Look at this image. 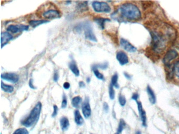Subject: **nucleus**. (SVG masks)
Listing matches in <instances>:
<instances>
[{"label":"nucleus","mask_w":179,"mask_h":134,"mask_svg":"<svg viewBox=\"0 0 179 134\" xmlns=\"http://www.w3.org/2000/svg\"><path fill=\"white\" fill-rule=\"evenodd\" d=\"M59 74H58V71L57 70H55L54 72V76H53V80L55 82H57L58 81V80H59Z\"/></svg>","instance_id":"34"},{"label":"nucleus","mask_w":179,"mask_h":134,"mask_svg":"<svg viewBox=\"0 0 179 134\" xmlns=\"http://www.w3.org/2000/svg\"><path fill=\"white\" fill-rule=\"evenodd\" d=\"M118 81V74L116 73L114 74L111 77V84L113 85V87H116V89L119 88V85Z\"/></svg>","instance_id":"24"},{"label":"nucleus","mask_w":179,"mask_h":134,"mask_svg":"<svg viewBox=\"0 0 179 134\" xmlns=\"http://www.w3.org/2000/svg\"><path fill=\"white\" fill-rule=\"evenodd\" d=\"M82 98L79 96L73 97L71 100V105L75 108H79L82 103Z\"/></svg>","instance_id":"20"},{"label":"nucleus","mask_w":179,"mask_h":134,"mask_svg":"<svg viewBox=\"0 0 179 134\" xmlns=\"http://www.w3.org/2000/svg\"><path fill=\"white\" fill-rule=\"evenodd\" d=\"M152 37L151 47L157 53H162L166 50L168 43L173 38L174 34L170 27H166L164 31L152 29L151 32Z\"/></svg>","instance_id":"1"},{"label":"nucleus","mask_w":179,"mask_h":134,"mask_svg":"<svg viewBox=\"0 0 179 134\" xmlns=\"http://www.w3.org/2000/svg\"><path fill=\"white\" fill-rule=\"evenodd\" d=\"M92 8L97 13H106L110 12L111 8L106 2L94 1L92 3Z\"/></svg>","instance_id":"5"},{"label":"nucleus","mask_w":179,"mask_h":134,"mask_svg":"<svg viewBox=\"0 0 179 134\" xmlns=\"http://www.w3.org/2000/svg\"><path fill=\"white\" fill-rule=\"evenodd\" d=\"M29 29V26L26 25H11L7 27V31L13 34H16L20 32L27 31Z\"/></svg>","instance_id":"7"},{"label":"nucleus","mask_w":179,"mask_h":134,"mask_svg":"<svg viewBox=\"0 0 179 134\" xmlns=\"http://www.w3.org/2000/svg\"><path fill=\"white\" fill-rule=\"evenodd\" d=\"M147 91L148 95L149 96V101L152 104H155L156 103L155 95L154 93V91H153V90L151 89V87L149 85H148L147 87Z\"/></svg>","instance_id":"18"},{"label":"nucleus","mask_w":179,"mask_h":134,"mask_svg":"<svg viewBox=\"0 0 179 134\" xmlns=\"http://www.w3.org/2000/svg\"><path fill=\"white\" fill-rule=\"evenodd\" d=\"M42 108V103L40 102H37L34 108L32 109L29 113V115L22 121V124L27 128L32 127L34 126L38 122L40 118Z\"/></svg>","instance_id":"3"},{"label":"nucleus","mask_w":179,"mask_h":134,"mask_svg":"<svg viewBox=\"0 0 179 134\" xmlns=\"http://www.w3.org/2000/svg\"><path fill=\"white\" fill-rule=\"evenodd\" d=\"M82 110L83 115L85 118H89L92 115V110L90 105V98L87 97H85L84 101L82 104Z\"/></svg>","instance_id":"8"},{"label":"nucleus","mask_w":179,"mask_h":134,"mask_svg":"<svg viewBox=\"0 0 179 134\" xmlns=\"http://www.w3.org/2000/svg\"><path fill=\"white\" fill-rule=\"evenodd\" d=\"M74 117H75V122L78 126H82L84 123V119L83 118L79 110H75L74 112Z\"/></svg>","instance_id":"16"},{"label":"nucleus","mask_w":179,"mask_h":134,"mask_svg":"<svg viewBox=\"0 0 179 134\" xmlns=\"http://www.w3.org/2000/svg\"></svg>","instance_id":"45"},{"label":"nucleus","mask_w":179,"mask_h":134,"mask_svg":"<svg viewBox=\"0 0 179 134\" xmlns=\"http://www.w3.org/2000/svg\"><path fill=\"white\" fill-rule=\"evenodd\" d=\"M71 87V84L68 82H65L63 84V87L64 89L69 90Z\"/></svg>","instance_id":"38"},{"label":"nucleus","mask_w":179,"mask_h":134,"mask_svg":"<svg viewBox=\"0 0 179 134\" xmlns=\"http://www.w3.org/2000/svg\"><path fill=\"white\" fill-rule=\"evenodd\" d=\"M13 134H29V133L25 128H20L17 129Z\"/></svg>","instance_id":"30"},{"label":"nucleus","mask_w":179,"mask_h":134,"mask_svg":"<svg viewBox=\"0 0 179 134\" xmlns=\"http://www.w3.org/2000/svg\"><path fill=\"white\" fill-rule=\"evenodd\" d=\"M77 9L80 12H84L87 11L88 8V2L87 1H83V2H78Z\"/></svg>","instance_id":"22"},{"label":"nucleus","mask_w":179,"mask_h":134,"mask_svg":"<svg viewBox=\"0 0 179 134\" xmlns=\"http://www.w3.org/2000/svg\"><path fill=\"white\" fill-rule=\"evenodd\" d=\"M120 44L121 47L124 48V50L129 52V53H134L137 51V48L134 46L132 45L131 43L124 38H121L120 40Z\"/></svg>","instance_id":"10"},{"label":"nucleus","mask_w":179,"mask_h":134,"mask_svg":"<svg viewBox=\"0 0 179 134\" xmlns=\"http://www.w3.org/2000/svg\"><path fill=\"white\" fill-rule=\"evenodd\" d=\"M135 134H141V131H138L136 132Z\"/></svg>","instance_id":"42"},{"label":"nucleus","mask_w":179,"mask_h":134,"mask_svg":"<svg viewBox=\"0 0 179 134\" xmlns=\"http://www.w3.org/2000/svg\"><path fill=\"white\" fill-rule=\"evenodd\" d=\"M137 106H138V109L139 111L140 117L141 119V121L142 122V126L143 127L147 126V116H146V113L143 107H142V103L141 102L137 101Z\"/></svg>","instance_id":"12"},{"label":"nucleus","mask_w":179,"mask_h":134,"mask_svg":"<svg viewBox=\"0 0 179 134\" xmlns=\"http://www.w3.org/2000/svg\"><path fill=\"white\" fill-rule=\"evenodd\" d=\"M139 94L137 93H134L133 94V95H132V100H134L135 101H138V98H139Z\"/></svg>","instance_id":"37"},{"label":"nucleus","mask_w":179,"mask_h":134,"mask_svg":"<svg viewBox=\"0 0 179 134\" xmlns=\"http://www.w3.org/2000/svg\"><path fill=\"white\" fill-rule=\"evenodd\" d=\"M60 125L62 131H67L70 125L69 118L65 116L62 117L60 119Z\"/></svg>","instance_id":"17"},{"label":"nucleus","mask_w":179,"mask_h":134,"mask_svg":"<svg viewBox=\"0 0 179 134\" xmlns=\"http://www.w3.org/2000/svg\"><path fill=\"white\" fill-rule=\"evenodd\" d=\"M103 110H104V111L105 112V113H108V111H109V105H108V103H103Z\"/></svg>","instance_id":"35"},{"label":"nucleus","mask_w":179,"mask_h":134,"mask_svg":"<svg viewBox=\"0 0 179 134\" xmlns=\"http://www.w3.org/2000/svg\"><path fill=\"white\" fill-rule=\"evenodd\" d=\"M1 78L11 83H16L19 82L20 77L15 73H4L1 74Z\"/></svg>","instance_id":"9"},{"label":"nucleus","mask_w":179,"mask_h":134,"mask_svg":"<svg viewBox=\"0 0 179 134\" xmlns=\"http://www.w3.org/2000/svg\"><path fill=\"white\" fill-rule=\"evenodd\" d=\"M115 134H120V133H119L118 132H117V133H116Z\"/></svg>","instance_id":"43"},{"label":"nucleus","mask_w":179,"mask_h":134,"mask_svg":"<svg viewBox=\"0 0 179 134\" xmlns=\"http://www.w3.org/2000/svg\"><path fill=\"white\" fill-rule=\"evenodd\" d=\"M58 108L57 105H54L53 106V112L52 115V117H55L57 115L58 113Z\"/></svg>","instance_id":"33"},{"label":"nucleus","mask_w":179,"mask_h":134,"mask_svg":"<svg viewBox=\"0 0 179 134\" xmlns=\"http://www.w3.org/2000/svg\"><path fill=\"white\" fill-rule=\"evenodd\" d=\"M29 87L32 89H36V87H35L33 84V79H31L29 80Z\"/></svg>","instance_id":"36"},{"label":"nucleus","mask_w":179,"mask_h":134,"mask_svg":"<svg viewBox=\"0 0 179 134\" xmlns=\"http://www.w3.org/2000/svg\"><path fill=\"white\" fill-rule=\"evenodd\" d=\"M124 76L127 79H128V80H130V79H131V76H130L129 74H128V73H126V72L124 73Z\"/></svg>","instance_id":"40"},{"label":"nucleus","mask_w":179,"mask_h":134,"mask_svg":"<svg viewBox=\"0 0 179 134\" xmlns=\"http://www.w3.org/2000/svg\"><path fill=\"white\" fill-rule=\"evenodd\" d=\"M13 37L8 32H2L1 34V47L2 48L13 40Z\"/></svg>","instance_id":"14"},{"label":"nucleus","mask_w":179,"mask_h":134,"mask_svg":"<svg viewBox=\"0 0 179 134\" xmlns=\"http://www.w3.org/2000/svg\"><path fill=\"white\" fill-rule=\"evenodd\" d=\"M109 97H110L111 100H113L115 99V90L113 89V85L111 83L109 85Z\"/></svg>","instance_id":"28"},{"label":"nucleus","mask_w":179,"mask_h":134,"mask_svg":"<svg viewBox=\"0 0 179 134\" xmlns=\"http://www.w3.org/2000/svg\"><path fill=\"white\" fill-rule=\"evenodd\" d=\"M67 99L66 97V95L64 94L63 95V99H62L61 107L62 108L64 109L67 107Z\"/></svg>","instance_id":"32"},{"label":"nucleus","mask_w":179,"mask_h":134,"mask_svg":"<svg viewBox=\"0 0 179 134\" xmlns=\"http://www.w3.org/2000/svg\"><path fill=\"white\" fill-rule=\"evenodd\" d=\"M43 16L48 19H58L61 17V13L57 10H49L43 14Z\"/></svg>","instance_id":"11"},{"label":"nucleus","mask_w":179,"mask_h":134,"mask_svg":"<svg viewBox=\"0 0 179 134\" xmlns=\"http://www.w3.org/2000/svg\"><path fill=\"white\" fill-rule=\"evenodd\" d=\"M79 134H82V133H80Z\"/></svg>","instance_id":"44"},{"label":"nucleus","mask_w":179,"mask_h":134,"mask_svg":"<svg viewBox=\"0 0 179 134\" xmlns=\"http://www.w3.org/2000/svg\"><path fill=\"white\" fill-rule=\"evenodd\" d=\"M141 17V12L137 6L132 3L122 4L117 10L111 15V17L118 21H137Z\"/></svg>","instance_id":"2"},{"label":"nucleus","mask_w":179,"mask_h":134,"mask_svg":"<svg viewBox=\"0 0 179 134\" xmlns=\"http://www.w3.org/2000/svg\"><path fill=\"white\" fill-rule=\"evenodd\" d=\"M90 81H91V79H90V76L87 77V78H86V82H87V83H90Z\"/></svg>","instance_id":"41"},{"label":"nucleus","mask_w":179,"mask_h":134,"mask_svg":"<svg viewBox=\"0 0 179 134\" xmlns=\"http://www.w3.org/2000/svg\"><path fill=\"white\" fill-rule=\"evenodd\" d=\"M1 88L3 91H4L6 93H12L13 92L14 90V88L13 86L5 84L2 81L1 82Z\"/></svg>","instance_id":"23"},{"label":"nucleus","mask_w":179,"mask_h":134,"mask_svg":"<svg viewBox=\"0 0 179 134\" xmlns=\"http://www.w3.org/2000/svg\"><path fill=\"white\" fill-rule=\"evenodd\" d=\"M92 71L94 72V74H95V76L100 80H104L105 78L103 74L100 73L97 69H92Z\"/></svg>","instance_id":"27"},{"label":"nucleus","mask_w":179,"mask_h":134,"mask_svg":"<svg viewBox=\"0 0 179 134\" xmlns=\"http://www.w3.org/2000/svg\"><path fill=\"white\" fill-rule=\"evenodd\" d=\"M79 87L80 88H84L86 87V84H85L84 82L83 81H80L79 82Z\"/></svg>","instance_id":"39"},{"label":"nucleus","mask_w":179,"mask_h":134,"mask_svg":"<svg viewBox=\"0 0 179 134\" xmlns=\"http://www.w3.org/2000/svg\"><path fill=\"white\" fill-rule=\"evenodd\" d=\"M116 59L121 66H124L129 62V58L126 53L119 51L116 54Z\"/></svg>","instance_id":"13"},{"label":"nucleus","mask_w":179,"mask_h":134,"mask_svg":"<svg viewBox=\"0 0 179 134\" xmlns=\"http://www.w3.org/2000/svg\"><path fill=\"white\" fill-rule=\"evenodd\" d=\"M108 63L106 62L102 63H98V64H95L92 66V69H100L102 70H106L108 68Z\"/></svg>","instance_id":"25"},{"label":"nucleus","mask_w":179,"mask_h":134,"mask_svg":"<svg viewBox=\"0 0 179 134\" xmlns=\"http://www.w3.org/2000/svg\"><path fill=\"white\" fill-rule=\"evenodd\" d=\"M172 71L173 72L174 74L179 78V61L174 65Z\"/></svg>","instance_id":"31"},{"label":"nucleus","mask_w":179,"mask_h":134,"mask_svg":"<svg viewBox=\"0 0 179 134\" xmlns=\"http://www.w3.org/2000/svg\"><path fill=\"white\" fill-rule=\"evenodd\" d=\"M119 103L121 106H124L126 104L127 101L126 97L123 95L120 94L118 97Z\"/></svg>","instance_id":"29"},{"label":"nucleus","mask_w":179,"mask_h":134,"mask_svg":"<svg viewBox=\"0 0 179 134\" xmlns=\"http://www.w3.org/2000/svg\"><path fill=\"white\" fill-rule=\"evenodd\" d=\"M69 68L71 70V71L73 72L75 76H78L80 74V71L78 66L77 65L76 61L73 59L69 63Z\"/></svg>","instance_id":"15"},{"label":"nucleus","mask_w":179,"mask_h":134,"mask_svg":"<svg viewBox=\"0 0 179 134\" xmlns=\"http://www.w3.org/2000/svg\"><path fill=\"white\" fill-rule=\"evenodd\" d=\"M126 125V124L125 121H124V119H120V120L119 121V123L117 132H118L120 134L122 131L124 130V129L125 128Z\"/></svg>","instance_id":"26"},{"label":"nucleus","mask_w":179,"mask_h":134,"mask_svg":"<svg viewBox=\"0 0 179 134\" xmlns=\"http://www.w3.org/2000/svg\"><path fill=\"white\" fill-rule=\"evenodd\" d=\"M178 56L179 54L176 50L174 49L168 50L163 57V63L166 66H170L171 62L176 59Z\"/></svg>","instance_id":"6"},{"label":"nucleus","mask_w":179,"mask_h":134,"mask_svg":"<svg viewBox=\"0 0 179 134\" xmlns=\"http://www.w3.org/2000/svg\"><path fill=\"white\" fill-rule=\"evenodd\" d=\"M94 21L100 27L101 29H103L105 28L106 23L110 21V20L109 19L103 18V17H96L94 19Z\"/></svg>","instance_id":"19"},{"label":"nucleus","mask_w":179,"mask_h":134,"mask_svg":"<svg viewBox=\"0 0 179 134\" xmlns=\"http://www.w3.org/2000/svg\"><path fill=\"white\" fill-rule=\"evenodd\" d=\"M50 22L45 19H41V20H31L29 22V25L33 27V28H35L36 27L40 26L41 25L49 23Z\"/></svg>","instance_id":"21"},{"label":"nucleus","mask_w":179,"mask_h":134,"mask_svg":"<svg viewBox=\"0 0 179 134\" xmlns=\"http://www.w3.org/2000/svg\"><path fill=\"white\" fill-rule=\"evenodd\" d=\"M82 29L84 30L85 37L86 39L89 40L92 42H97V38L93 32L92 24L89 21L85 22L82 23Z\"/></svg>","instance_id":"4"}]
</instances>
